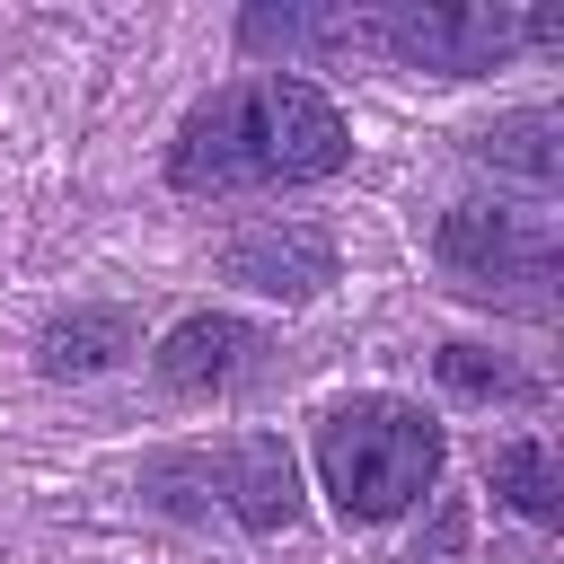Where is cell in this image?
Instances as JSON below:
<instances>
[{
    "mask_svg": "<svg viewBox=\"0 0 564 564\" xmlns=\"http://www.w3.org/2000/svg\"><path fill=\"white\" fill-rule=\"evenodd\" d=\"M141 485H150V502H167V511H229L238 529H291V520H300L291 449L264 441V432H247V441L159 449Z\"/></svg>",
    "mask_w": 564,
    "mask_h": 564,
    "instance_id": "3",
    "label": "cell"
},
{
    "mask_svg": "<svg viewBox=\"0 0 564 564\" xmlns=\"http://www.w3.org/2000/svg\"><path fill=\"white\" fill-rule=\"evenodd\" d=\"M520 35H529V18H511V9H379V18H361V44H379L405 70H441V79L494 70Z\"/></svg>",
    "mask_w": 564,
    "mask_h": 564,
    "instance_id": "5",
    "label": "cell"
},
{
    "mask_svg": "<svg viewBox=\"0 0 564 564\" xmlns=\"http://www.w3.org/2000/svg\"><path fill=\"white\" fill-rule=\"evenodd\" d=\"M35 352H44L53 379H88V370H106V361L132 352V317H123V308H70V317L44 326Z\"/></svg>",
    "mask_w": 564,
    "mask_h": 564,
    "instance_id": "8",
    "label": "cell"
},
{
    "mask_svg": "<svg viewBox=\"0 0 564 564\" xmlns=\"http://www.w3.org/2000/svg\"><path fill=\"white\" fill-rule=\"evenodd\" d=\"M494 494H511V511L546 529V520L564 511V485H555V449H546V441H511V449H494Z\"/></svg>",
    "mask_w": 564,
    "mask_h": 564,
    "instance_id": "10",
    "label": "cell"
},
{
    "mask_svg": "<svg viewBox=\"0 0 564 564\" xmlns=\"http://www.w3.org/2000/svg\"><path fill=\"white\" fill-rule=\"evenodd\" d=\"M352 159V132L335 115L326 88L308 79H229L212 88L185 123H176V150H167V176L185 194H247V185H308V176H335Z\"/></svg>",
    "mask_w": 564,
    "mask_h": 564,
    "instance_id": "1",
    "label": "cell"
},
{
    "mask_svg": "<svg viewBox=\"0 0 564 564\" xmlns=\"http://www.w3.org/2000/svg\"><path fill=\"white\" fill-rule=\"evenodd\" d=\"M441 370H449V388H467V397H485V388H502V397H511V388H520V379H511L502 361H485L476 344H458V352H441Z\"/></svg>",
    "mask_w": 564,
    "mask_h": 564,
    "instance_id": "11",
    "label": "cell"
},
{
    "mask_svg": "<svg viewBox=\"0 0 564 564\" xmlns=\"http://www.w3.org/2000/svg\"><path fill=\"white\" fill-rule=\"evenodd\" d=\"M317 476L344 520H397L441 476V432L405 397H344L317 423Z\"/></svg>",
    "mask_w": 564,
    "mask_h": 564,
    "instance_id": "2",
    "label": "cell"
},
{
    "mask_svg": "<svg viewBox=\"0 0 564 564\" xmlns=\"http://www.w3.org/2000/svg\"><path fill=\"white\" fill-rule=\"evenodd\" d=\"M555 132H564V123H555L546 106L502 115V123L476 132V159H494V167H511V176H529V185H555V176H564V141H555Z\"/></svg>",
    "mask_w": 564,
    "mask_h": 564,
    "instance_id": "9",
    "label": "cell"
},
{
    "mask_svg": "<svg viewBox=\"0 0 564 564\" xmlns=\"http://www.w3.org/2000/svg\"><path fill=\"white\" fill-rule=\"evenodd\" d=\"M441 264L458 273V291L476 300H520V308H546L555 291V229L546 220H520V212H494V203H458L441 220Z\"/></svg>",
    "mask_w": 564,
    "mask_h": 564,
    "instance_id": "4",
    "label": "cell"
},
{
    "mask_svg": "<svg viewBox=\"0 0 564 564\" xmlns=\"http://www.w3.org/2000/svg\"><path fill=\"white\" fill-rule=\"evenodd\" d=\"M273 370V344L247 326V317H185L167 344H159V379L176 397H229L247 379Z\"/></svg>",
    "mask_w": 564,
    "mask_h": 564,
    "instance_id": "6",
    "label": "cell"
},
{
    "mask_svg": "<svg viewBox=\"0 0 564 564\" xmlns=\"http://www.w3.org/2000/svg\"><path fill=\"white\" fill-rule=\"evenodd\" d=\"M220 264H229V282H247V291L308 300V291L335 282V238H326V229H247Z\"/></svg>",
    "mask_w": 564,
    "mask_h": 564,
    "instance_id": "7",
    "label": "cell"
}]
</instances>
